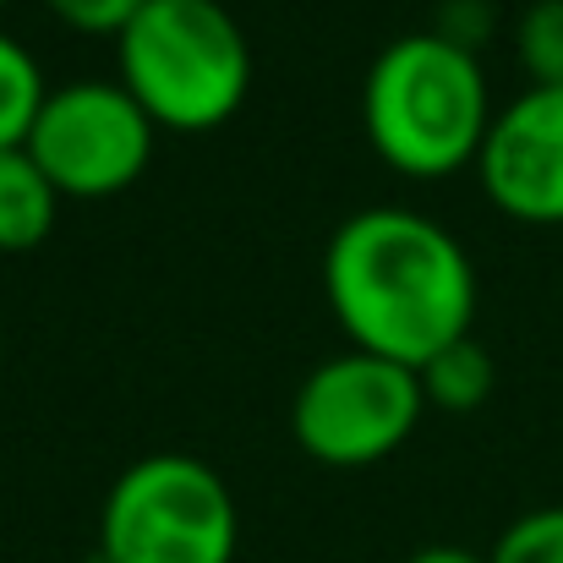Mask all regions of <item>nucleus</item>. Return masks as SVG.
<instances>
[{"label":"nucleus","instance_id":"nucleus-1","mask_svg":"<svg viewBox=\"0 0 563 563\" xmlns=\"http://www.w3.org/2000/svg\"><path fill=\"white\" fill-rule=\"evenodd\" d=\"M323 290L351 351L399 367H427L438 351L465 340L476 318L471 252L416 208L351 213L329 235Z\"/></svg>","mask_w":563,"mask_h":563},{"label":"nucleus","instance_id":"nucleus-15","mask_svg":"<svg viewBox=\"0 0 563 563\" xmlns=\"http://www.w3.org/2000/svg\"><path fill=\"white\" fill-rule=\"evenodd\" d=\"M405 563H487V559L471 553V548H421L416 559H405Z\"/></svg>","mask_w":563,"mask_h":563},{"label":"nucleus","instance_id":"nucleus-7","mask_svg":"<svg viewBox=\"0 0 563 563\" xmlns=\"http://www.w3.org/2000/svg\"><path fill=\"white\" fill-rule=\"evenodd\" d=\"M487 197L526 224H563V88L509 99L476 154Z\"/></svg>","mask_w":563,"mask_h":563},{"label":"nucleus","instance_id":"nucleus-5","mask_svg":"<svg viewBox=\"0 0 563 563\" xmlns=\"http://www.w3.org/2000/svg\"><path fill=\"white\" fill-rule=\"evenodd\" d=\"M421 410H427V394L416 367L345 351L301 377L290 399V432L301 454H312L318 465L356 471V465L388 460L416 432Z\"/></svg>","mask_w":563,"mask_h":563},{"label":"nucleus","instance_id":"nucleus-16","mask_svg":"<svg viewBox=\"0 0 563 563\" xmlns=\"http://www.w3.org/2000/svg\"><path fill=\"white\" fill-rule=\"evenodd\" d=\"M0 362H5V340H0Z\"/></svg>","mask_w":563,"mask_h":563},{"label":"nucleus","instance_id":"nucleus-4","mask_svg":"<svg viewBox=\"0 0 563 563\" xmlns=\"http://www.w3.org/2000/svg\"><path fill=\"white\" fill-rule=\"evenodd\" d=\"M241 515L224 476L181 449L126 465L99 509L104 563H230Z\"/></svg>","mask_w":563,"mask_h":563},{"label":"nucleus","instance_id":"nucleus-17","mask_svg":"<svg viewBox=\"0 0 563 563\" xmlns=\"http://www.w3.org/2000/svg\"><path fill=\"white\" fill-rule=\"evenodd\" d=\"M0 5H5V0H0Z\"/></svg>","mask_w":563,"mask_h":563},{"label":"nucleus","instance_id":"nucleus-10","mask_svg":"<svg viewBox=\"0 0 563 563\" xmlns=\"http://www.w3.org/2000/svg\"><path fill=\"white\" fill-rule=\"evenodd\" d=\"M44 71L38 60L27 55L22 38H11L0 27V148H22L33 121H38V104H44Z\"/></svg>","mask_w":563,"mask_h":563},{"label":"nucleus","instance_id":"nucleus-6","mask_svg":"<svg viewBox=\"0 0 563 563\" xmlns=\"http://www.w3.org/2000/svg\"><path fill=\"white\" fill-rule=\"evenodd\" d=\"M154 121L121 82H60L44 93L27 154L60 197H115L154 159Z\"/></svg>","mask_w":563,"mask_h":563},{"label":"nucleus","instance_id":"nucleus-3","mask_svg":"<svg viewBox=\"0 0 563 563\" xmlns=\"http://www.w3.org/2000/svg\"><path fill=\"white\" fill-rule=\"evenodd\" d=\"M121 88L154 126H224L252 88V44L219 0H148L115 38Z\"/></svg>","mask_w":563,"mask_h":563},{"label":"nucleus","instance_id":"nucleus-12","mask_svg":"<svg viewBox=\"0 0 563 563\" xmlns=\"http://www.w3.org/2000/svg\"><path fill=\"white\" fill-rule=\"evenodd\" d=\"M487 563H563V504L520 515L498 537V548L487 553Z\"/></svg>","mask_w":563,"mask_h":563},{"label":"nucleus","instance_id":"nucleus-11","mask_svg":"<svg viewBox=\"0 0 563 563\" xmlns=\"http://www.w3.org/2000/svg\"><path fill=\"white\" fill-rule=\"evenodd\" d=\"M515 55L531 88H563V0H531L515 22Z\"/></svg>","mask_w":563,"mask_h":563},{"label":"nucleus","instance_id":"nucleus-2","mask_svg":"<svg viewBox=\"0 0 563 563\" xmlns=\"http://www.w3.org/2000/svg\"><path fill=\"white\" fill-rule=\"evenodd\" d=\"M493 115L482 60L432 27L383 44L362 88V121L377 159L421 181L476 165Z\"/></svg>","mask_w":563,"mask_h":563},{"label":"nucleus","instance_id":"nucleus-14","mask_svg":"<svg viewBox=\"0 0 563 563\" xmlns=\"http://www.w3.org/2000/svg\"><path fill=\"white\" fill-rule=\"evenodd\" d=\"M432 33L476 55V44L493 33V5H487V0H443V5H438V27H432Z\"/></svg>","mask_w":563,"mask_h":563},{"label":"nucleus","instance_id":"nucleus-13","mask_svg":"<svg viewBox=\"0 0 563 563\" xmlns=\"http://www.w3.org/2000/svg\"><path fill=\"white\" fill-rule=\"evenodd\" d=\"M66 27H77V33H110V38H121V27L148 5V0H44Z\"/></svg>","mask_w":563,"mask_h":563},{"label":"nucleus","instance_id":"nucleus-8","mask_svg":"<svg viewBox=\"0 0 563 563\" xmlns=\"http://www.w3.org/2000/svg\"><path fill=\"white\" fill-rule=\"evenodd\" d=\"M60 191L27 148H0V252H33L55 230Z\"/></svg>","mask_w":563,"mask_h":563},{"label":"nucleus","instance_id":"nucleus-9","mask_svg":"<svg viewBox=\"0 0 563 563\" xmlns=\"http://www.w3.org/2000/svg\"><path fill=\"white\" fill-rule=\"evenodd\" d=\"M416 377H421L427 405L465 416V410H476V405L493 394V356L465 334V340H454L449 351H438L427 367H416Z\"/></svg>","mask_w":563,"mask_h":563}]
</instances>
